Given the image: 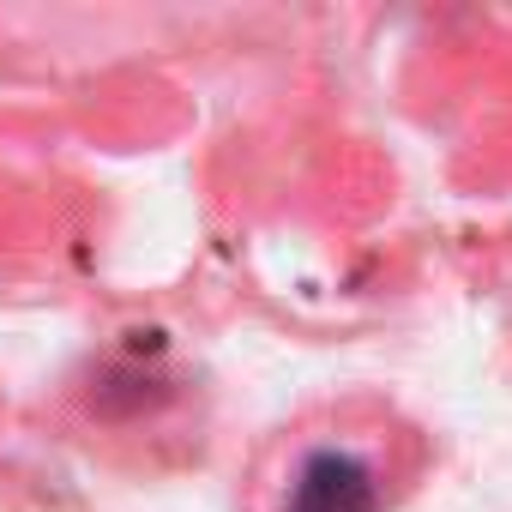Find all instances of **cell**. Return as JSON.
Returning a JSON list of instances; mask_svg holds the SVG:
<instances>
[{
  "instance_id": "6da1fadb",
  "label": "cell",
  "mask_w": 512,
  "mask_h": 512,
  "mask_svg": "<svg viewBox=\"0 0 512 512\" xmlns=\"http://www.w3.org/2000/svg\"><path fill=\"white\" fill-rule=\"evenodd\" d=\"M428 458V434L386 398H332L260 446L241 512H398Z\"/></svg>"
}]
</instances>
